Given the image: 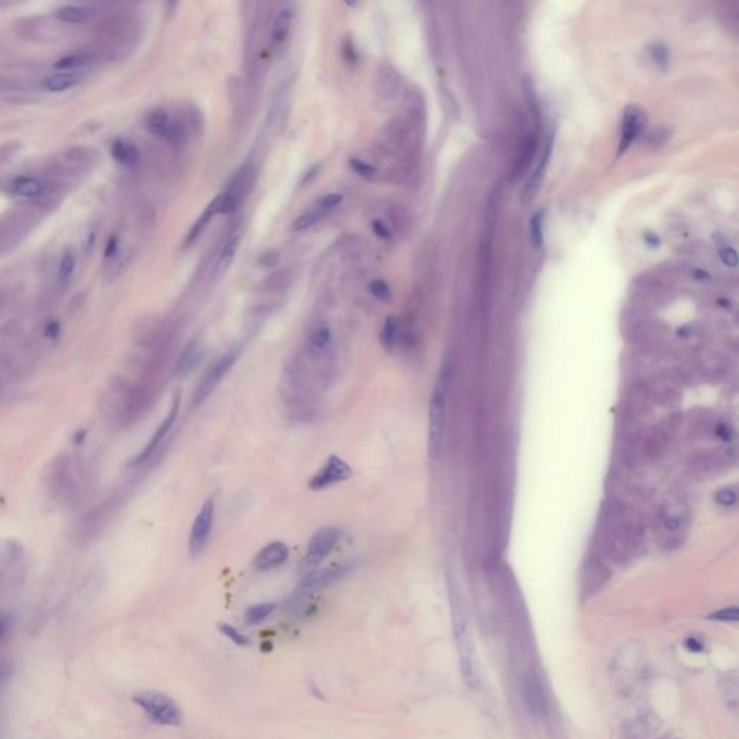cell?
<instances>
[{
  "label": "cell",
  "mask_w": 739,
  "mask_h": 739,
  "mask_svg": "<svg viewBox=\"0 0 739 739\" xmlns=\"http://www.w3.org/2000/svg\"><path fill=\"white\" fill-rule=\"evenodd\" d=\"M12 191L25 198L39 197L43 191L42 184L34 178H18L12 185Z\"/></svg>",
  "instance_id": "23"
},
{
  "label": "cell",
  "mask_w": 739,
  "mask_h": 739,
  "mask_svg": "<svg viewBox=\"0 0 739 739\" xmlns=\"http://www.w3.org/2000/svg\"><path fill=\"white\" fill-rule=\"evenodd\" d=\"M719 258L727 267L735 269L738 266V254H736V250L731 247V245H727V247L719 250Z\"/></svg>",
  "instance_id": "34"
},
{
  "label": "cell",
  "mask_w": 739,
  "mask_h": 739,
  "mask_svg": "<svg viewBox=\"0 0 739 739\" xmlns=\"http://www.w3.org/2000/svg\"><path fill=\"white\" fill-rule=\"evenodd\" d=\"M712 619H718V621H723V622H736L738 618H739V611L736 606H731V608H725V610H720L715 614L711 615Z\"/></svg>",
  "instance_id": "36"
},
{
  "label": "cell",
  "mask_w": 739,
  "mask_h": 739,
  "mask_svg": "<svg viewBox=\"0 0 739 739\" xmlns=\"http://www.w3.org/2000/svg\"><path fill=\"white\" fill-rule=\"evenodd\" d=\"M449 379H451V371H449L448 367L443 366L437 377V382H434L432 397H430L428 451L432 459H438L442 455V449H443Z\"/></svg>",
  "instance_id": "2"
},
{
  "label": "cell",
  "mask_w": 739,
  "mask_h": 739,
  "mask_svg": "<svg viewBox=\"0 0 739 739\" xmlns=\"http://www.w3.org/2000/svg\"><path fill=\"white\" fill-rule=\"evenodd\" d=\"M87 14H89L87 9L80 6H63L56 10V18L68 23L84 22L87 19Z\"/></svg>",
  "instance_id": "26"
},
{
  "label": "cell",
  "mask_w": 739,
  "mask_h": 739,
  "mask_svg": "<svg viewBox=\"0 0 739 739\" xmlns=\"http://www.w3.org/2000/svg\"><path fill=\"white\" fill-rule=\"evenodd\" d=\"M371 295L382 302H388L391 299V289L388 283L383 279H375L370 283Z\"/></svg>",
  "instance_id": "30"
},
{
  "label": "cell",
  "mask_w": 739,
  "mask_h": 739,
  "mask_svg": "<svg viewBox=\"0 0 739 739\" xmlns=\"http://www.w3.org/2000/svg\"><path fill=\"white\" fill-rule=\"evenodd\" d=\"M355 569V562H345L342 564H337V566L321 569V571H312L305 575L302 579L298 591L300 593H312L316 591H321L324 588L331 586L341 579H344L346 575H350Z\"/></svg>",
  "instance_id": "8"
},
{
  "label": "cell",
  "mask_w": 739,
  "mask_h": 739,
  "mask_svg": "<svg viewBox=\"0 0 739 739\" xmlns=\"http://www.w3.org/2000/svg\"><path fill=\"white\" fill-rule=\"evenodd\" d=\"M214 215H215V212H214L212 207L208 206L207 210H206L204 212H202V215H201L199 219L195 221V224H194L192 228L190 230V233L186 234L185 241H184L186 247H188V245H191V244L201 236V233L207 228V225L210 224V221H211V219H212Z\"/></svg>",
  "instance_id": "25"
},
{
  "label": "cell",
  "mask_w": 739,
  "mask_h": 739,
  "mask_svg": "<svg viewBox=\"0 0 739 739\" xmlns=\"http://www.w3.org/2000/svg\"><path fill=\"white\" fill-rule=\"evenodd\" d=\"M683 525V514L680 511L670 510L663 516V527L668 531H676Z\"/></svg>",
  "instance_id": "33"
},
{
  "label": "cell",
  "mask_w": 739,
  "mask_h": 739,
  "mask_svg": "<svg viewBox=\"0 0 739 739\" xmlns=\"http://www.w3.org/2000/svg\"><path fill=\"white\" fill-rule=\"evenodd\" d=\"M132 701L155 725L181 727L184 723V712L181 706L165 693L140 690L133 693Z\"/></svg>",
  "instance_id": "3"
},
{
  "label": "cell",
  "mask_w": 739,
  "mask_h": 739,
  "mask_svg": "<svg viewBox=\"0 0 739 739\" xmlns=\"http://www.w3.org/2000/svg\"><path fill=\"white\" fill-rule=\"evenodd\" d=\"M178 412H179V395H177L175 397H173L172 406H170V409H169L166 417L162 420L161 425L157 426V429H156L155 433H153V437H152L151 441L146 443V446H144V448L142 449V452L137 454V455L132 459V462H130V465H132V467H139V465H142V463L146 462V461L153 455V452L156 451L157 446L162 443V441L165 439L166 434L170 432L173 423H175L177 416H178Z\"/></svg>",
  "instance_id": "10"
},
{
  "label": "cell",
  "mask_w": 739,
  "mask_h": 739,
  "mask_svg": "<svg viewBox=\"0 0 739 739\" xmlns=\"http://www.w3.org/2000/svg\"><path fill=\"white\" fill-rule=\"evenodd\" d=\"M241 353V346L234 345L228 351H225L219 360L214 361V364L202 375V379L197 384L194 393V404L198 406L204 403L207 397L215 390V387L221 383V380L228 374V371L234 367Z\"/></svg>",
  "instance_id": "4"
},
{
  "label": "cell",
  "mask_w": 739,
  "mask_h": 739,
  "mask_svg": "<svg viewBox=\"0 0 739 739\" xmlns=\"http://www.w3.org/2000/svg\"><path fill=\"white\" fill-rule=\"evenodd\" d=\"M350 166L358 173L360 177L367 178V179L374 178L375 173H377V169L371 164L363 161V159H358V157L350 159Z\"/></svg>",
  "instance_id": "32"
},
{
  "label": "cell",
  "mask_w": 739,
  "mask_h": 739,
  "mask_svg": "<svg viewBox=\"0 0 739 739\" xmlns=\"http://www.w3.org/2000/svg\"><path fill=\"white\" fill-rule=\"evenodd\" d=\"M111 156L115 162L123 166L133 168L139 162V149L136 144L127 139H115L111 144Z\"/></svg>",
  "instance_id": "16"
},
{
  "label": "cell",
  "mask_w": 739,
  "mask_h": 739,
  "mask_svg": "<svg viewBox=\"0 0 739 739\" xmlns=\"http://www.w3.org/2000/svg\"><path fill=\"white\" fill-rule=\"evenodd\" d=\"M332 344V331L327 325H320L309 334V353L312 355L320 357L322 360L327 355L329 346Z\"/></svg>",
  "instance_id": "19"
},
{
  "label": "cell",
  "mask_w": 739,
  "mask_h": 739,
  "mask_svg": "<svg viewBox=\"0 0 739 739\" xmlns=\"http://www.w3.org/2000/svg\"><path fill=\"white\" fill-rule=\"evenodd\" d=\"M397 340H399V321L396 320V316L390 315L383 322V327L380 331V344L383 345V349L386 351H393L399 342Z\"/></svg>",
  "instance_id": "21"
},
{
  "label": "cell",
  "mask_w": 739,
  "mask_h": 739,
  "mask_svg": "<svg viewBox=\"0 0 739 739\" xmlns=\"http://www.w3.org/2000/svg\"><path fill=\"white\" fill-rule=\"evenodd\" d=\"M693 278L698 279V280H709V279H711V274H709L705 270H702V269H694L693 270Z\"/></svg>",
  "instance_id": "45"
},
{
  "label": "cell",
  "mask_w": 739,
  "mask_h": 739,
  "mask_svg": "<svg viewBox=\"0 0 739 739\" xmlns=\"http://www.w3.org/2000/svg\"><path fill=\"white\" fill-rule=\"evenodd\" d=\"M173 120L169 119V114L161 109L153 110L148 114L146 118V127L149 132L157 137H164L166 140L170 139L172 130H173Z\"/></svg>",
  "instance_id": "17"
},
{
  "label": "cell",
  "mask_w": 739,
  "mask_h": 739,
  "mask_svg": "<svg viewBox=\"0 0 739 739\" xmlns=\"http://www.w3.org/2000/svg\"><path fill=\"white\" fill-rule=\"evenodd\" d=\"M279 262V254L274 253V252H270V253H265L262 256V258H260V265H262L263 267H272Z\"/></svg>",
  "instance_id": "41"
},
{
  "label": "cell",
  "mask_w": 739,
  "mask_h": 739,
  "mask_svg": "<svg viewBox=\"0 0 739 739\" xmlns=\"http://www.w3.org/2000/svg\"><path fill=\"white\" fill-rule=\"evenodd\" d=\"M521 699H523L526 711L534 719H543L549 714V702L542 686L539 676L534 673H526L520 682Z\"/></svg>",
  "instance_id": "6"
},
{
  "label": "cell",
  "mask_w": 739,
  "mask_h": 739,
  "mask_svg": "<svg viewBox=\"0 0 739 739\" xmlns=\"http://www.w3.org/2000/svg\"><path fill=\"white\" fill-rule=\"evenodd\" d=\"M552 144H553V139L549 137L544 148H543V152H542V156H540V161L538 164V166H536L534 172L531 178L529 179L527 185H526V190L523 192V201L527 202L530 199H533L534 194L538 192L539 186L542 184V179H543V175H544V170H546V166H547V162H549V157H550V153H552Z\"/></svg>",
  "instance_id": "15"
},
{
  "label": "cell",
  "mask_w": 739,
  "mask_h": 739,
  "mask_svg": "<svg viewBox=\"0 0 739 739\" xmlns=\"http://www.w3.org/2000/svg\"><path fill=\"white\" fill-rule=\"evenodd\" d=\"M80 82V77L74 74H55L47 80H43V87L48 91L60 93L72 89V87Z\"/></svg>",
  "instance_id": "22"
},
{
  "label": "cell",
  "mask_w": 739,
  "mask_h": 739,
  "mask_svg": "<svg viewBox=\"0 0 739 739\" xmlns=\"http://www.w3.org/2000/svg\"><path fill=\"white\" fill-rule=\"evenodd\" d=\"M341 539V531L337 527H325L318 530L308 543L305 558L302 559L299 569L305 573L316 571V568L331 555Z\"/></svg>",
  "instance_id": "5"
},
{
  "label": "cell",
  "mask_w": 739,
  "mask_h": 739,
  "mask_svg": "<svg viewBox=\"0 0 739 739\" xmlns=\"http://www.w3.org/2000/svg\"><path fill=\"white\" fill-rule=\"evenodd\" d=\"M214 513H215L214 500L210 497L204 501V504H202L201 510L198 511L191 527L190 540H188V549H190L191 556H197L201 550L206 547L210 539L212 523H214Z\"/></svg>",
  "instance_id": "9"
},
{
  "label": "cell",
  "mask_w": 739,
  "mask_h": 739,
  "mask_svg": "<svg viewBox=\"0 0 739 739\" xmlns=\"http://www.w3.org/2000/svg\"><path fill=\"white\" fill-rule=\"evenodd\" d=\"M45 334H47L48 338H51V340H56L58 337H60V324H58L56 321H51V322L47 325Z\"/></svg>",
  "instance_id": "43"
},
{
  "label": "cell",
  "mask_w": 739,
  "mask_h": 739,
  "mask_svg": "<svg viewBox=\"0 0 739 739\" xmlns=\"http://www.w3.org/2000/svg\"><path fill=\"white\" fill-rule=\"evenodd\" d=\"M274 606L276 605L273 602H262L250 606L249 610L245 611V622L250 626L260 624V622H263L274 611Z\"/></svg>",
  "instance_id": "24"
},
{
  "label": "cell",
  "mask_w": 739,
  "mask_h": 739,
  "mask_svg": "<svg viewBox=\"0 0 739 739\" xmlns=\"http://www.w3.org/2000/svg\"><path fill=\"white\" fill-rule=\"evenodd\" d=\"M87 63H89V58L84 55H67V56H63L61 60H58L54 67L56 69H71V68L81 67Z\"/></svg>",
  "instance_id": "31"
},
{
  "label": "cell",
  "mask_w": 739,
  "mask_h": 739,
  "mask_svg": "<svg viewBox=\"0 0 739 739\" xmlns=\"http://www.w3.org/2000/svg\"><path fill=\"white\" fill-rule=\"evenodd\" d=\"M646 124V114L639 106H628L622 114L618 155L626 153L632 142L640 136Z\"/></svg>",
  "instance_id": "11"
},
{
  "label": "cell",
  "mask_w": 739,
  "mask_h": 739,
  "mask_svg": "<svg viewBox=\"0 0 739 739\" xmlns=\"http://www.w3.org/2000/svg\"><path fill=\"white\" fill-rule=\"evenodd\" d=\"M530 240L536 249L543 245V211L534 212L530 219Z\"/></svg>",
  "instance_id": "27"
},
{
  "label": "cell",
  "mask_w": 739,
  "mask_h": 739,
  "mask_svg": "<svg viewBox=\"0 0 739 739\" xmlns=\"http://www.w3.org/2000/svg\"><path fill=\"white\" fill-rule=\"evenodd\" d=\"M74 269H76L74 256H72L71 253H65L64 257L61 258L60 267H58V280H60L63 285H65L71 279Z\"/></svg>",
  "instance_id": "29"
},
{
  "label": "cell",
  "mask_w": 739,
  "mask_h": 739,
  "mask_svg": "<svg viewBox=\"0 0 739 739\" xmlns=\"http://www.w3.org/2000/svg\"><path fill=\"white\" fill-rule=\"evenodd\" d=\"M685 647L690 653H701V651H703V644L696 637H689V639H686Z\"/></svg>",
  "instance_id": "40"
},
{
  "label": "cell",
  "mask_w": 739,
  "mask_h": 739,
  "mask_svg": "<svg viewBox=\"0 0 739 739\" xmlns=\"http://www.w3.org/2000/svg\"><path fill=\"white\" fill-rule=\"evenodd\" d=\"M9 626H10V618L6 615L0 617V640H2L3 635L8 632Z\"/></svg>",
  "instance_id": "44"
},
{
  "label": "cell",
  "mask_w": 739,
  "mask_h": 739,
  "mask_svg": "<svg viewBox=\"0 0 739 739\" xmlns=\"http://www.w3.org/2000/svg\"><path fill=\"white\" fill-rule=\"evenodd\" d=\"M295 18V10L292 6H285L279 10L278 16L274 18L272 32H270V49L278 52L286 43L289 34H291L292 23Z\"/></svg>",
  "instance_id": "13"
},
{
  "label": "cell",
  "mask_w": 739,
  "mask_h": 739,
  "mask_svg": "<svg viewBox=\"0 0 739 739\" xmlns=\"http://www.w3.org/2000/svg\"><path fill=\"white\" fill-rule=\"evenodd\" d=\"M718 504L723 505V507H732L736 504V494L735 491L731 489V488H725V489H720L718 494L715 496Z\"/></svg>",
  "instance_id": "37"
},
{
  "label": "cell",
  "mask_w": 739,
  "mask_h": 739,
  "mask_svg": "<svg viewBox=\"0 0 739 739\" xmlns=\"http://www.w3.org/2000/svg\"><path fill=\"white\" fill-rule=\"evenodd\" d=\"M289 558V547L282 542H273L265 546L253 559V568L258 572H267L280 566Z\"/></svg>",
  "instance_id": "12"
},
{
  "label": "cell",
  "mask_w": 739,
  "mask_h": 739,
  "mask_svg": "<svg viewBox=\"0 0 739 739\" xmlns=\"http://www.w3.org/2000/svg\"><path fill=\"white\" fill-rule=\"evenodd\" d=\"M239 245H240V236H237V234L233 236V237H230V239L225 241L224 247H223L221 252H220L219 260H217L215 267H214V276H215L217 279L223 278L224 274L227 273V270L230 269L231 263H233V260H234V257H236V254H237Z\"/></svg>",
  "instance_id": "18"
},
{
  "label": "cell",
  "mask_w": 739,
  "mask_h": 739,
  "mask_svg": "<svg viewBox=\"0 0 739 739\" xmlns=\"http://www.w3.org/2000/svg\"><path fill=\"white\" fill-rule=\"evenodd\" d=\"M371 228L374 231V234L379 236L380 239H383V240H390L391 239V231H390V228L387 227V224L384 221L374 220L371 223Z\"/></svg>",
  "instance_id": "39"
},
{
  "label": "cell",
  "mask_w": 739,
  "mask_h": 739,
  "mask_svg": "<svg viewBox=\"0 0 739 739\" xmlns=\"http://www.w3.org/2000/svg\"><path fill=\"white\" fill-rule=\"evenodd\" d=\"M202 357H204V349H202L199 342L188 344L175 364V375L182 379V377L192 373L199 366Z\"/></svg>",
  "instance_id": "14"
},
{
  "label": "cell",
  "mask_w": 739,
  "mask_h": 739,
  "mask_svg": "<svg viewBox=\"0 0 739 739\" xmlns=\"http://www.w3.org/2000/svg\"><path fill=\"white\" fill-rule=\"evenodd\" d=\"M10 87H12V84H10L9 80L0 77V90H8V89H10Z\"/></svg>",
  "instance_id": "47"
},
{
  "label": "cell",
  "mask_w": 739,
  "mask_h": 739,
  "mask_svg": "<svg viewBox=\"0 0 739 739\" xmlns=\"http://www.w3.org/2000/svg\"><path fill=\"white\" fill-rule=\"evenodd\" d=\"M341 201H342V195H341V194H338V192H331V194L324 195L320 201H318V204L322 206L324 208H327V210H329V211H332V210H334L337 206L341 204Z\"/></svg>",
  "instance_id": "38"
},
{
  "label": "cell",
  "mask_w": 739,
  "mask_h": 739,
  "mask_svg": "<svg viewBox=\"0 0 739 739\" xmlns=\"http://www.w3.org/2000/svg\"><path fill=\"white\" fill-rule=\"evenodd\" d=\"M118 249H119V240L118 237H111L106 245V258H111L115 256V253H118Z\"/></svg>",
  "instance_id": "42"
},
{
  "label": "cell",
  "mask_w": 739,
  "mask_h": 739,
  "mask_svg": "<svg viewBox=\"0 0 739 739\" xmlns=\"http://www.w3.org/2000/svg\"><path fill=\"white\" fill-rule=\"evenodd\" d=\"M644 239L647 241L648 245H653V247H657V245L660 244V239L654 234V233H647L644 234Z\"/></svg>",
  "instance_id": "46"
},
{
  "label": "cell",
  "mask_w": 739,
  "mask_h": 739,
  "mask_svg": "<svg viewBox=\"0 0 739 739\" xmlns=\"http://www.w3.org/2000/svg\"><path fill=\"white\" fill-rule=\"evenodd\" d=\"M219 630H220V632H221L224 637H227V639H228L231 643H234V644L239 646V647H247V646L250 644L249 637L245 635V634H243L240 630H237V628L233 627V626L225 624V622H220V624H219Z\"/></svg>",
  "instance_id": "28"
},
{
  "label": "cell",
  "mask_w": 739,
  "mask_h": 739,
  "mask_svg": "<svg viewBox=\"0 0 739 739\" xmlns=\"http://www.w3.org/2000/svg\"><path fill=\"white\" fill-rule=\"evenodd\" d=\"M329 214V210L324 208L322 206H320L316 202V206H313L311 210H308L307 212L300 214L298 219L294 221L292 224V230L294 231H305L308 228H311L312 225H315L318 221H321L325 215Z\"/></svg>",
  "instance_id": "20"
},
{
  "label": "cell",
  "mask_w": 739,
  "mask_h": 739,
  "mask_svg": "<svg viewBox=\"0 0 739 739\" xmlns=\"http://www.w3.org/2000/svg\"><path fill=\"white\" fill-rule=\"evenodd\" d=\"M651 52V58L656 61V64L661 68H665L668 67V63H669V52L668 49H665V47L663 45H654L653 48L650 49Z\"/></svg>",
  "instance_id": "35"
},
{
  "label": "cell",
  "mask_w": 739,
  "mask_h": 739,
  "mask_svg": "<svg viewBox=\"0 0 739 739\" xmlns=\"http://www.w3.org/2000/svg\"><path fill=\"white\" fill-rule=\"evenodd\" d=\"M448 592L449 602H451V615H452V627L455 634L456 651L459 657L461 674L465 680V685L470 689H476L480 686V669H478V659L475 651V643L471 637L470 622L465 602L459 591L458 584L452 577L448 579Z\"/></svg>",
  "instance_id": "1"
},
{
  "label": "cell",
  "mask_w": 739,
  "mask_h": 739,
  "mask_svg": "<svg viewBox=\"0 0 739 739\" xmlns=\"http://www.w3.org/2000/svg\"><path fill=\"white\" fill-rule=\"evenodd\" d=\"M353 475L351 467L338 455H331L324 465L311 478L309 488L312 491H322L332 485L344 483Z\"/></svg>",
  "instance_id": "7"
}]
</instances>
